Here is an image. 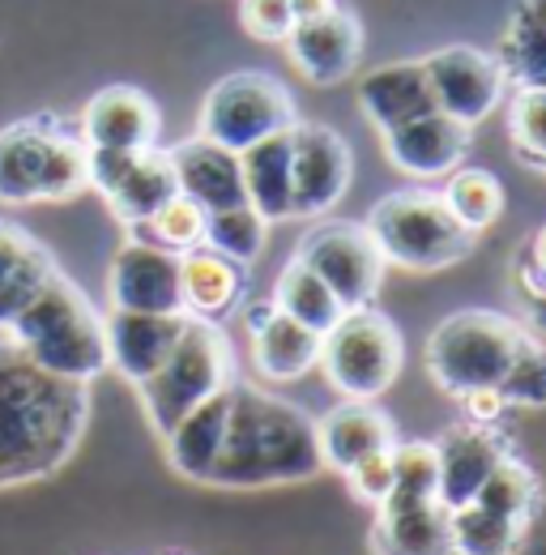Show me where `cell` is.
<instances>
[{"label": "cell", "mask_w": 546, "mask_h": 555, "mask_svg": "<svg viewBox=\"0 0 546 555\" xmlns=\"http://www.w3.org/2000/svg\"><path fill=\"white\" fill-rule=\"evenodd\" d=\"M440 202L448 206V214L466 231L478 235L504 214V184L486 167H457V171H448V184H444Z\"/></svg>", "instance_id": "cell-31"}, {"label": "cell", "mask_w": 546, "mask_h": 555, "mask_svg": "<svg viewBox=\"0 0 546 555\" xmlns=\"http://www.w3.org/2000/svg\"><path fill=\"white\" fill-rule=\"evenodd\" d=\"M338 9V0H290V13H295V26L299 22H316V17H325V13H334Z\"/></svg>", "instance_id": "cell-43"}, {"label": "cell", "mask_w": 546, "mask_h": 555, "mask_svg": "<svg viewBox=\"0 0 546 555\" xmlns=\"http://www.w3.org/2000/svg\"><path fill=\"white\" fill-rule=\"evenodd\" d=\"M265 240H270V222L248 202L205 214V248L222 253L235 266H252L265 253Z\"/></svg>", "instance_id": "cell-32"}, {"label": "cell", "mask_w": 546, "mask_h": 555, "mask_svg": "<svg viewBox=\"0 0 546 555\" xmlns=\"http://www.w3.org/2000/svg\"><path fill=\"white\" fill-rule=\"evenodd\" d=\"M290 65L316 86H338L359 69L363 56V22L350 9H334L316 22H299L286 39Z\"/></svg>", "instance_id": "cell-14"}, {"label": "cell", "mask_w": 546, "mask_h": 555, "mask_svg": "<svg viewBox=\"0 0 546 555\" xmlns=\"http://www.w3.org/2000/svg\"><path fill=\"white\" fill-rule=\"evenodd\" d=\"M176 193H180V184H176L171 154L154 145V150H136L133 158H129V167L120 171V180H116L103 197H107L112 214H116L125 227H136V222L154 218Z\"/></svg>", "instance_id": "cell-26"}, {"label": "cell", "mask_w": 546, "mask_h": 555, "mask_svg": "<svg viewBox=\"0 0 546 555\" xmlns=\"http://www.w3.org/2000/svg\"><path fill=\"white\" fill-rule=\"evenodd\" d=\"M354 158L338 129L295 125L290 129V218H321L350 189Z\"/></svg>", "instance_id": "cell-12"}, {"label": "cell", "mask_w": 546, "mask_h": 555, "mask_svg": "<svg viewBox=\"0 0 546 555\" xmlns=\"http://www.w3.org/2000/svg\"><path fill=\"white\" fill-rule=\"evenodd\" d=\"M435 457H440V491H435L440 504L444 508H461L482 491L491 470L508 453L482 423H461V427L444 431V440L435 444Z\"/></svg>", "instance_id": "cell-19"}, {"label": "cell", "mask_w": 546, "mask_h": 555, "mask_svg": "<svg viewBox=\"0 0 546 555\" xmlns=\"http://www.w3.org/2000/svg\"><path fill=\"white\" fill-rule=\"evenodd\" d=\"M376 555H453L448 508L440 500L406 504V508H376L372 526Z\"/></svg>", "instance_id": "cell-25"}, {"label": "cell", "mask_w": 546, "mask_h": 555, "mask_svg": "<svg viewBox=\"0 0 546 555\" xmlns=\"http://www.w3.org/2000/svg\"><path fill=\"white\" fill-rule=\"evenodd\" d=\"M346 483H350V491H354L363 504L380 508V504L389 500V491H393V449L354 462V466L346 470Z\"/></svg>", "instance_id": "cell-40"}, {"label": "cell", "mask_w": 546, "mask_h": 555, "mask_svg": "<svg viewBox=\"0 0 546 555\" xmlns=\"http://www.w3.org/2000/svg\"><path fill=\"white\" fill-rule=\"evenodd\" d=\"M90 189V145L61 116H26L0 129V202H73Z\"/></svg>", "instance_id": "cell-4"}, {"label": "cell", "mask_w": 546, "mask_h": 555, "mask_svg": "<svg viewBox=\"0 0 546 555\" xmlns=\"http://www.w3.org/2000/svg\"><path fill=\"white\" fill-rule=\"evenodd\" d=\"M461 406H466V415H470V423H495V418L504 415L508 406H504V398L495 393V389H478V393H466V398H457Z\"/></svg>", "instance_id": "cell-42"}, {"label": "cell", "mask_w": 546, "mask_h": 555, "mask_svg": "<svg viewBox=\"0 0 546 555\" xmlns=\"http://www.w3.org/2000/svg\"><path fill=\"white\" fill-rule=\"evenodd\" d=\"M158 129V103L136 86H103L81 112V141L90 150H154Z\"/></svg>", "instance_id": "cell-15"}, {"label": "cell", "mask_w": 546, "mask_h": 555, "mask_svg": "<svg viewBox=\"0 0 546 555\" xmlns=\"http://www.w3.org/2000/svg\"><path fill=\"white\" fill-rule=\"evenodd\" d=\"M312 274L321 278L346 312L372 308L380 282H385V257L363 222H325L299 240L295 253Z\"/></svg>", "instance_id": "cell-10"}, {"label": "cell", "mask_w": 546, "mask_h": 555, "mask_svg": "<svg viewBox=\"0 0 546 555\" xmlns=\"http://www.w3.org/2000/svg\"><path fill=\"white\" fill-rule=\"evenodd\" d=\"M380 138H385L389 163L398 171H406V176H418V180H435V176L457 171V163L470 150V129L457 125L444 112H427V116L398 125V129H389Z\"/></svg>", "instance_id": "cell-16"}, {"label": "cell", "mask_w": 546, "mask_h": 555, "mask_svg": "<svg viewBox=\"0 0 546 555\" xmlns=\"http://www.w3.org/2000/svg\"><path fill=\"white\" fill-rule=\"evenodd\" d=\"M474 504H482V508L495 513V517H508V521L525 526L530 513H534V504H538V479H534L521 462L504 457V462L491 470V479L482 483V491L474 495Z\"/></svg>", "instance_id": "cell-36"}, {"label": "cell", "mask_w": 546, "mask_h": 555, "mask_svg": "<svg viewBox=\"0 0 546 555\" xmlns=\"http://www.w3.org/2000/svg\"><path fill=\"white\" fill-rule=\"evenodd\" d=\"M295 125H299V116H295L290 90L270 73L239 69L209 86V94L202 103V133L197 138L218 141V145L244 154L248 145L273 138V133H286Z\"/></svg>", "instance_id": "cell-9"}, {"label": "cell", "mask_w": 546, "mask_h": 555, "mask_svg": "<svg viewBox=\"0 0 546 555\" xmlns=\"http://www.w3.org/2000/svg\"><path fill=\"white\" fill-rule=\"evenodd\" d=\"M244 266L226 261L213 248H193L180 253V295H184V317L193 321H222L226 312L239 308L244 299Z\"/></svg>", "instance_id": "cell-23"}, {"label": "cell", "mask_w": 546, "mask_h": 555, "mask_svg": "<svg viewBox=\"0 0 546 555\" xmlns=\"http://www.w3.org/2000/svg\"><path fill=\"white\" fill-rule=\"evenodd\" d=\"M188 317H154V312H116L103 321L107 330V367H116L125 380L145 385L167 354L176 350Z\"/></svg>", "instance_id": "cell-17"}, {"label": "cell", "mask_w": 546, "mask_h": 555, "mask_svg": "<svg viewBox=\"0 0 546 555\" xmlns=\"http://www.w3.org/2000/svg\"><path fill=\"white\" fill-rule=\"evenodd\" d=\"M239 171H244V202L265 222H286L290 218V129L248 145L239 154Z\"/></svg>", "instance_id": "cell-27"}, {"label": "cell", "mask_w": 546, "mask_h": 555, "mask_svg": "<svg viewBox=\"0 0 546 555\" xmlns=\"http://www.w3.org/2000/svg\"><path fill=\"white\" fill-rule=\"evenodd\" d=\"M363 227L372 231L385 266H402V270H418V274L466 261L478 240L474 231H466L448 214L440 193H427V189L380 197Z\"/></svg>", "instance_id": "cell-5"}, {"label": "cell", "mask_w": 546, "mask_h": 555, "mask_svg": "<svg viewBox=\"0 0 546 555\" xmlns=\"http://www.w3.org/2000/svg\"><path fill=\"white\" fill-rule=\"evenodd\" d=\"M239 26L261 43H286L295 30L290 0H239Z\"/></svg>", "instance_id": "cell-39"}, {"label": "cell", "mask_w": 546, "mask_h": 555, "mask_svg": "<svg viewBox=\"0 0 546 555\" xmlns=\"http://www.w3.org/2000/svg\"><path fill=\"white\" fill-rule=\"evenodd\" d=\"M495 61L508 86L546 90V0H517Z\"/></svg>", "instance_id": "cell-29"}, {"label": "cell", "mask_w": 546, "mask_h": 555, "mask_svg": "<svg viewBox=\"0 0 546 555\" xmlns=\"http://www.w3.org/2000/svg\"><path fill=\"white\" fill-rule=\"evenodd\" d=\"M495 393L504 398V406H546V343L538 334H521L517 359Z\"/></svg>", "instance_id": "cell-38"}, {"label": "cell", "mask_w": 546, "mask_h": 555, "mask_svg": "<svg viewBox=\"0 0 546 555\" xmlns=\"http://www.w3.org/2000/svg\"><path fill=\"white\" fill-rule=\"evenodd\" d=\"M61 266L52 253L17 222L0 218V330L17 321V312L39 295V286L56 274Z\"/></svg>", "instance_id": "cell-22"}, {"label": "cell", "mask_w": 546, "mask_h": 555, "mask_svg": "<svg viewBox=\"0 0 546 555\" xmlns=\"http://www.w3.org/2000/svg\"><path fill=\"white\" fill-rule=\"evenodd\" d=\"M273 308L282 312V317H290V321H299L303 330H312V334H329L334 325H338L341 317H346V308L338 304V295L321 282V278L312 274L299 257H290L286 266H282V274H277V286H273Z\"/></svg>", "instance_id": "cell-30"}, {"label": "cell", "mask_w": 546, "mask_h": 555, "mask_svg": "<svg viewBox=\"0 0 546 555\" xmlns=\"http://www.w3.org/2000/svg\"><path fill=\"white\" fill-rule=\"evenodd\" d=\"M316 470H325L316 423L295 402H282L257 385L235 380L222 453L205 483L248 491V487L299 483V479H312Z\"/></svg>", "instance_id": "cell-2"}, {"label": "cell", "mask_w": 546, "mask_h": 555, "mask_svg": "<svg viewBox=\"0 0 546 555\" xmlns=\"http://www.w3.org/2000/svg\"><path fill=\"white\" fill-rule=\"evenodd\" d=\"M422 69H427V86H431L435 112L453 116L466 129L482 125L499 107V99L508 90L499 61L491 52L470 48V43L435 48L431 56H422Z\"/></svg>", "instance_id": "cell-11"}, {"label": "cell", "mask_w": 546, "mask_h": 555, "mask_svg": "<svg viewBox=\"0 0 546 555\" xmlns=\"http://www.w3.org/2000/svg\"><path fill=\"white\" fill-rule=\"evenodd\" d=\"M517 286L525 299H546V222L525 240L517 257Z\"/></svg>", "instance_id": "cell-41"}, {"label": "cell", "mask_w": 546, "mask_h": 555, "mask_svg": "<svg viewBox=\"0 0 546 555\" xmlns=\"http://www.w3.org/2000/svg\"><path fill=\"white\" fill-rule=\"evenodd\" d=\"M171 167H176V184L188 202H197L205 214L213 209L244 206V171H239V154L218 145V141L188 138L167 150Z\"/></svg>", "instance_id": "cell-18"}, {"label": "cell", "mask_w": 546, "mask_h": 555, "mask_svg": "<svg viewBox=\"0 0 546 555\" xmlns=\"http://www.w3.org/2000/svg\"><path fill=\"white\" fill-rule=\"evenodd\" d=\"M321 367L346 402H376L402 372V334L376 308H354L321 338Z\"/></svg>", "instance_id": "cell-8"}, {"label": "cell", "mask_w": 546, "mask_h": 555, "mask_svg": "<svg viewBox=\"0 0 546 555\" xmlns=\"http://www.w3.org/2000/svg\"><path fill=\"white\" fill-rule=\"evenodd\" d=\"M359 107H363V116L380 133H389L398 125H410V120L435 112V99H431L422 61H393V65H380V69L363 73V81H359Z\"/></svg>", "instance_id": "cell-21"}, {"label": "cell", "mask_w": 546, "mask_h": 555, "mask_svg": "<svg viewBox=\"0 0 546 555\" xmlns=\"http://www.w3.org/2000/svg\"><path fill=\"white\" fill-rule=\"evenodd\" d=\"M525 317H530L534 334H546V299H525Z\"/></svg>", "instance_id": "cell-44"}, {"label": "cell", "mask_w": 546, "mask_h": 555, "mask_svg": "<svg viewBox=\"0 0 546 555\" xmlns=\"http://www.w3.org/2000/svg\"><path fill=\"white\" fill-rule=\"evenodd\" d=\"M235 380V359H231V343L213 321H184V334L176 350L167 354V363L136 385L141 389V406L145 418L154 423L158 436H167L188 411H197L213 393H222Z\"/></svg>", "instance_id": "cell-7"}, {"label": "cell", "mask_w": 546, "mask_h": 555, "mask_svg": "<svg viewBox=\"0 0 546 555\" xmlns=\"http://www.w3.org/2000/svg\"><path fill=\"white\" fill-rule=\"evenodd\" d=\"M235 385V380H231ZM231 385L222 393H213L197 411L180 418L162 440H167V462L176 475L205 483L218 453H222V436H226V415H231Z\"/></svg>", "instance_id": "cell-24"}, {"label": "cell", "mask_w": 546, "mask_h": 555, "mask_svg": "<svg viewBox=\"0 0 546 555\" xmlns=\"http://www.w3.org/2000/svg\"><path fill=\"white\" fill-rule=\"evenodd\" d=\"M129 231H133V240L158 244V248H167V253H193V248L205 244V209L197 206V202H188L184 193H176L154 218L136 222Z\"/></svg>", "instance_id": "cell-35"}, {"label": "cell", "mask_w": 546, "mask_h": 555, "mask_svg": "<svg viewBox=\"0 0 546 555\" xmlns=\"http://www.w3.org/2000/svg\"><path fill=\"white\" fill-rule=\"evenodd\" d=\"M440 457L435 444L427 440H398L393 444V491L380 508H406V504H427L440 500Z\"/></svg>", "instance_id": "cell-34"}, {"label": "cell", "mask_w": 546, "mask_h": 555, "mask_svg": "<svg viewBox=\"0 0 546 555\" xmlns=\"http://www.w3.org/2000/svg\"><path fill=\"white\" fill-rule=\"evenodd\" d=\"M521 334L525 330L504 312H486V308L453 312L427 338V372L453 398L499 389V380L517 359Z\"/></svg>", "instance_id": "cell-6"}, {"label": "cell", "mask_w": 546, "mask_h": 555, "mask_svg": "<svg viewBox=\"0 0 546 555\" xmlns=\"http://www.w3.org/2000/svg\"><path fill=\"white\" fill-rule=\"evenodd\" d=\"M508 138L530 167L546 171V90L517 86L508 99Z\"/></svg>", "instance_id": "cell-37"}, {"label": "cell", "mask_w": 546, "mask_h": 555, "mask_svg": "<svg viewBox=\"0 0 546 555\" xmlns=\"http://www.w3.org/2000/svg\"><path fill=\"white\" fill-rule=\"evenodd\" d=\"M90 418V389L0 347V487L61 470Z\"/></svg>", "instance_id": "cell-1"}, {"label": "cell", "mask_w": 546, "mask_h": 555, "mask_svg": "<svg viewBox=\"0 0 546 555\" xmlns=\"http://www.w3.org/2000/svg\"><path fill=\"white\" fill-rule=\"evenodd\" d=\"M252 363L265 380H299L321 363V334L273 308L270 321L252 330Z\"/></svg>", "instance_id": "cell-28"}, {"label": "cell", "mask_w": 546, "mask_h": 555, "mask_svg": "<svg viewBox=\"0 0 546 555\" xmlns=\"http://www.w3.org/2000/svg\"><path fill=\"white\" fill-rule=\"evenodd\" d=\"M316 444H321V466H334L346 475L354 462L393 449L398 431L393 418L376 402H341L316 423Z\"/></svg>", "instance_id": "cell-20"}, {"label": "cell", "mask_w": 546, "mask_h": 555, "mask_svg": "<svg viewBox=\"0 0 546 555\" xmlns=\"http://www.w3.org/2000/svg\"><path fill=\"white\" fill-rule=\"evenodd\" d=\"M448 530H453V555H512L525 526L495 517L470 500L461 508H448Z\"/></svg>", "instance_id": "cell-33"}, {"label": "cell", "mask_w": 546, "mask_h": 555, "mask_svg": "<svg viewBox=\"0 0 546 555\" xmlns=\"http://www.w3.org/2000/svg\"><path fill=\"white\" fill-rule=\"evenodd\" d=\"M107 299L116 312L184 317L180 295V253H167L145 240H125L107 270Z\"/></svg>", "instance_id": "cell-13"}, {"label": "cell", "mask_w": 546, "mask_h": 555, "mask_svg": "<svg viewBox=\"0 0 546 555\" xmlns=\"http://www.w3.org/2000/svg\"><path fill=\"white\" fill-rule=\"evenodd\" d=\"M4 334H9V347H17L52 376L90 385L99 372H107L103 317L81 295V286L61 270L39 286V295L17 312V321Z\"/></svg>", "instance_id": "cell-3"}]
</instances>
